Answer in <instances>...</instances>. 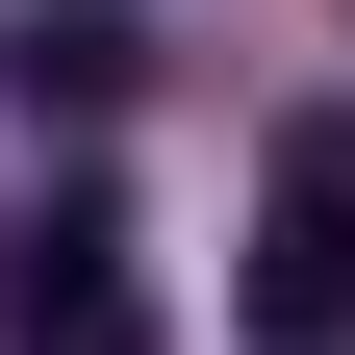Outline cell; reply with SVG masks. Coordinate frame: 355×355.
<instances>
[{
  "label": "cell",
  "instance_id": "6da1fadb",
  "mask_svg": "<svg viewBox=\"0 0 355 355\" xmlns=\"http://www.w3.org/2000/svg\"><path fill=\"white\" fill-rule=\"evenodd\" d=\"M0 355H153V279H127V203L51 178L26 229H0Z\"/></svg>",
  "mask_w": 355,
  "mask_h": 355
},
{
  "label": "cell",
  "instance_id": "7a4b0ae2",
  "mask_svg": "<svg viewBox=\"0 0 355 355\" xmlns=\"http://www.w3.org/2000/svg\"><path fill=\"white\" fill-rule=\"evenodd\" d=\"M355 330V127H279V229H254V355Z\"/></svg>",
  "mask_w": 355,
  "mask_h": 355
},
{
  "label": "cell",
  "instance_id": "3957f363",
  "mask_svg": "<svg viewBox=\"0 0 355 355\" xmlns=\"http://www.w3.org/2000/svg\"><path fill=\"white\" fill-rule=\"evenodd\" d=\"M0 102L26 127H127L153 102V26H127V0H26V26H0Z\"/></svg>",
  "mask_w": 355,
  "mask_h": 355
}]
</instances>
